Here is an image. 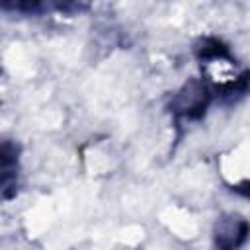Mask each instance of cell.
<instances>
[{
	"label": "cell",
	"instance_id": "obj_4",
	"mask_svg": "<svg viewBox=\"0 0 250 250\" xmlns=\"http://www.w3.org/2000/svg\"><path fill=\"white\" fill-rule=\"evenodd\" d=\"M199 57L201 59H227L229 47H225L219 39H203L199 47Z\"/></svg>",
	"mask_w": 250,
	"mask_h": 250
},
{
	"label": "cell",
	"instance_id": "obj_2",
	"mask_svg": "<svg viewBox=\"0 0 250 250\" xmlns=\"http://www.w3.org/2000/svg\"><path fill=\"white\" fill-rule=\"evenodd\" d=\"M248 236V221L240 215H225L215 225L217 250H238Z\"/></svg>",
	"mask_w": 250,
	"mask_h": 250
},
{
	"label": "cell",
	"instance_id": "obj_3",
	"mask_svg": "<svg viewBox=\"0 0 250 250\" xmlns=\"http://www.w3.org/2000/svg\"><path fill=\"white\" fill-rule=\"evenodd\" d=\"M18 176V146L0 139V191L14 188Z\"/></svg>",
	"mask_w": 250,
	"mask_h": 250
},
{
	"label": "cell",
	"instance_id": "obj_1",
	"mask_svg": "<svg viewBox=\"0 0 250 250\" xmlns=\"http://www.w3.org/2000/svg\"><path fill=\"white\" fill-rule=\"evenodd\" d=\"M211 102V92L205 82L201 80H189L172 100L174 113L188 117V119H199L207 105Z\"/></svg>",
	"mask_w": 250,
	"mask_h": 250
}]
</instances>
